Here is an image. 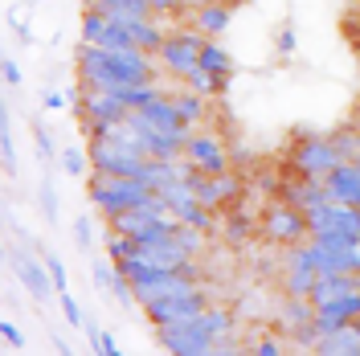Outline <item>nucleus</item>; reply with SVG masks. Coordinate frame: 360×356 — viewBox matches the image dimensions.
<instances>
[{
    "instance_id": "nucleus-1",
    "label": "nucleus",
    "mask_w": 360,
    "mask_h": 356,
    "mask_svg": "<svg viewBox=\"0 0 360 356\" xmlns=\"http://www.w3.org/2000/svg\"><path fill=\"white\" fill-rule=\"evenodd\" d=\"M86 197L90 205L98 209V213H123V209H135V205H143V201L152 197V189L143 184L139 177H119V172H90V184H86Z\"/></svg>"
},
{
    "instance_id": "nucleus-2",
    "label": "nucleus",
    "mask_w": 360,
    "mask_h": 356,
    "mask_svg": "<svg viewBox=\"0 0 360 356\" xmlns=\"http://www.w3.org/2000/svg\"><path fill=\"white\" fill-rule=\"evenodd\" d=\"M307 229H311V238H328V234L360 238V209L344 205V201H323V205L307 209Z\"/></svg>"
},
{
    "instance_id": "nucleus-3",
    "label": "nucleus",
    "mask_w": 360,
    "mask_h": 356,
    "mask_svg": "<svg viewBox=\"0 0 360 356\" xmlns=\"http://www.w3.org/2000/svg\"><path fill=\"white\" fill-rule=\"evenodd\" d=\"M340 164V152L332 139H323V135H311V139H299L291 148V168L299 177L307 180H323L332 168Z\"/></svg>"
},
{
    "instance_id": "nucleus-4",
    "label": "nucleus",
    "mask_w": 360,
    "mask_h": 356,
    "mask_svg": "<svg viewBox=\"0 0 360 356\" xmlns=\"http://www.w3.org/2000/svg\"><path fill=\"white\" fill-rule=\"evenodd\" d=\"M262 234H266V242H274V246L303 242V238H311V229H307V213L295 209L291 201H278V205H270L266 217H262Z\"/></svg>"
},
{
    "instance_id": "nucleus-5",
    "label": "nucleus",
    "mask_w": 360,
    "mask_h": 356,
    "mask_svg": "<svg viewBox=\"0 0 360 356\" xmlns=\"http://www.w3.org/2000/svg\"><path fill=\"white\" fill-rule=\"evenodd\" d=\"M148 160H152V156H143V152H135V148H127V144H119V139H90V164H94L98 172H119V177H139Z\"/></svg>"
},
{
    "instance_id": "nucleus-6",
    "label": "nucleus",
    "mask_w": 360,
    "mask_h": 356,
    "mask_svg": "<svg viewBox=\"0 0 360 356\" xmlns=\"http://www.w3.org/2000/svg\"><path fill=\"white\" fill-rule=\"evenodd\" d=\"M156 332H160V348L176 352V356H209L213 352V340H217L201 319H193V324H164Z\"/></svg>"
},
{
    "instance_id": "nucleus-7",
    "label": "nucleus",
    "mask_w": 360,
    "mask_h": 356,
    "mask_svg": "<svg viewBox=\"0 0 360 356\" xmlns=\"http://www.w3.org/2000/svg\"><path fill=\"white\" fill-rule=\"evenodd\" d=\"M201 45H205V37L197 33V29H184V33H172V37L160 42L156 58H160V66L168 70V74L184 78L193 66H201Z\"/></svg>"
},
{
    "instance_id": "nucleus-8",
    "label": "nucleus",
    "mask_w": 360,
    "mask_h": 356,
    "mask_svg": "<svg viewBox=\"0 0 360 356\" xmlns=\"http://www.w3.org/2000/svg\"><path fill=\"white\" fill-rule=\"evenodd\" d=\"M205 307H209V303H205L201 287H197V291H188V295L156 299V303H148L143 312H148V319H152L156 328H164V324H193V319H201Z\"/></svg>"
},
{
    "instance_id": "nucleus-9",
    "label": "nucleus",
    "mask_w": 360,
    "mask_h": 356,
    "mask_svg": "<svg viewBox=\"0 0 360 356\" xmlns=\"http://www.w3.org/2000/svg\"><path fill=\"white\" fill-rule=\"evenodd\" d=\"M82 103H78V115H82V123H115V119H127V107H123V98H119V90H90L82 87Z\"/></svg>"
},
{
    "instance_id": "nucleus-10",
    "label": "nucleus",
    "mask_w": 360,
    "mask_h": 356,
    "mask_svg": "<svg viewBox=\"0 0 360 356\" xmlns=\"http://www.w3.org/2000/svg\"><path fill=\"white\" fill-rule=\"evenodd\" d=\"M184 156L193 160L201 172H209V177H217V172H229L225 144L217 139V135H209V132H193V139L184 144Z\"/></svg>"
},
{
    "instance_id": "nucleus-11",
    "label": "nucleus",
    "mask_w": 360,
    "mask_h": 356,
    "mask_svg": "<svg viewBox=\"0 0 360 356\" xmlns=\"http://www.w3.org/2000/svg\"><path fill=\"white\" fill-rule=\"evenodd\" d=\"M352 319H360V291H348V295H340L332 303L315 307L311 324L319 336H328V332H336V328H344V324H352Z\"/></svg>"
},
{
    "instance_id": "nucleus-12",
    "label": "nucleus",
    "mask_w": 360,
    "mask_h": 356,
    "mask_svg": "<svg viewBox=\"0 0 360 356\" xmlns=\"http://www.w3.org/2000/svg\"><path fill=\"white\" fill-rule=\"evenodd\" d=\"M197 184V197L209 205V209H217V205H229V201L242 197V180L233 177V172H217V177H209V172H197L193 177Z\"/></svg>"
},
{
    "instance_id": "nucleus-13",
    "label": "nucleus",
    "mask_w": 360,
    "mask_h": 356,
    "mask_svg": "<svg viewBox=\"0 0 360 356\" xmlns=\"http://www.w3.org/2000/svg\"><path fill=\"white\" fill-rule=\"evenodd\" d=\"M323 189L332 201H344V205H356L360 209V168L352 160H340L336 168L323 177Z\"/></svg>"
},
{
    "instance_id": "nucleus-14",
    "label": "nucleus",
    "mask_w": 360,
    "mask_h": 356,
    "mask_svg": "<svg viewBox=\"0 0 360 356\" xmlns=\"http://www.w3.org/2000/svg\"><path fill=\"white\" fill-rule=\"evenodd\" d=\"M131 119H135V123H143V127H152V132H176V127H184V119H180L176 98H172V94L156 98L152 107H139V111H131Z\"/></svg>"
},
{
    "instance_id": "nucleus-15",
    "label": "nucleus",
    "mask_w": 360,
    "mask_h": 356,
    "mask_svg": "<svg viewBox=\"0 0 360 356\" xmlns=\"http://www.w3.org/2000/svg\"><path fill=\"white\" fill-rule=\"evenodd\" d=\"M13 258H17V270H21V283H25V291H29V295H33L37 303H45V299H49V295L58 291V287H53V274H49V267H41V262H33V258H29L25 250H17Z\"/></svg>"
},
{
    "instance_id": "nucleus-16",
    "label": "nucleus",
    "mask_w": 360,
    "mask_h": 356,
    "mask_svg": "<svg viewBox=\"0 0 360 356\" xmlns=\"http://www.w3.org/2000/svg\"><path fill=\"white\" fill-rule=\"evenodd\" d=\"M348 291H360V274L352 270H336V274H319L311 287V303L315 307H323V303H332L340 295H348Z\"/></svg>"
},
{
    "instance_id": "nucleus-17",
    "label": "nucleus",
    "mask_w": 360,
    "mask_h": 356,
    "mask_svg": "<svg viewBox=\"0 0 360 356\" xmlns=\"http://www.w3.org/2000/svg\"><path fill=\"white\" fill-rule=\"evenodd\" d=\"M315 352H323V356H360V319H352V324H344V328H336V332H328V336H319Z\"/></svg>"
},
{
    "instance_id": "nucleus-18",
    "label": "nucleus",
    "mask_w": 360,
    "mask_h": 356,
    "mask_svg": "<svg viewBox=\"0 0 360 356\" xmlns=\"http://www.w3.org/2000/svg\"><path fill=\"white\" fill-rule=\"evenodd\" d=\"M229 17H233V8L221 4V0H213V4H205V8L193 13V29L201 37H221L225 29H229Z\"/></svg>"
},
{
    "instance_id": "nucleus-19",
    "label": "nucleus",
    "mask_w": 360,
    "mask_h": 356,
    "mask_svg": "<svg viewBox=\"0 0 360 356\" xmlns=\"http://www.w3.org/2000/svg\"><path fill=\"white\" fill-rule=\"evenodd\" d=\"M201 66L213 70L221 82H229V74H233V58H229V49H225V45H217V37H205V45H201Z\"/></svg>"
},
{
    "instance_id": "nucleus-20",
    "label": "nucleus",
    "mask_w": 360,
    "mask_h": 356,
    "mask_svg": "<svg viewBox=\"0 0 360 356\" xmlns=\"http://www.w3.org/2000/svg\"><path fill=\"white\" fill-rule=\"evenodd\" d=\"M315 279H319V270H315L311 262H287V279H283V287H287V295H303V299H311Z\"/></svg>"
},
{
    "instance_id": "nucleus-21",
    "label": "nucleus",
    "mask_w": 360,
    "mask_h": 356,
    "mask_svg": "<svg viewBox=\"0 0 360 356\" xmlns=\"http://www.w3.org/2000/svg\"><path fill=\"white\" fill-rule=\"evenodd\" d=\"M119 98H123V107H127V111H139V107H152L156 98H164V87H160L156 78H148V82L123 87V90H119Z\"/></svg>"
},
{
    "instance_id": "nucleus-22",
    "label": "nucleus",
    "mask_w": 360,
    "mask_h": 356,
    "mask_svg": "<svg viewBox=\"0 0 360 356\" xmlns=\"http://www.w3.org/2000/svg\"><path fill=\"white\" fill-rule=\"evenodd\" d=\"M315 319V303L311 299H303V295H287V307H283V315H278V324L287 328V332H295V328H307Z\"/></svg>"
},
{
    "instance_id": "nucleus-23",
    "label": "nucleus",
    "mask_w": 360,
    "mask_h": 356,
    "mask_svg": "<svg viewBox=\"0 0 360 356\" xmlns=\"http://www.w3.org/2000/svg\"><path fill=\"white\" fill-rule=\"evenodd\" d=\"M176 98V111H180V119L188 123V127H197V123H205V115H209V98L205 94H197V90H180V94H172Z\"/></svg>"
},
{
    "instance_id": "nucleus-24",
    "label": "nucleus",
    "mask_w": 360,
    "mask_h": 356,
    "mask_svg": "<svg viewBox=\"0 0 360 356\" xmlns=\"http://www.w3.org/2000/svg\"><path fill=\"white\" fill-rule=\"evenodd\" d=\"M180 82H184L188 90H197V94H205V98H209V94H221V90H225L221 78H217L213 70H205V66H193L184 78H180Z\"/></svg>"
},
{
    "instance_id": "nucleus-25",
    "label": "nucleus",
    "mask_w": 360,
    "mask_h": 356,
    "mask_svg": "<svg viewBox=\"0 0 360 356\" xmlns=\"http://www.w3.org/2000/svg\"><path fill=\"white\" fill-rule=\"evenodd\" d=\"M176 217H180L184 225H197V229H213V213H209V205H205L201 197L188 201V205H180Z\"/></svg>"
},
{
    "instance_id": "nucleus-26",
    "label": "nucleus",
    "mask_w": 360,
    "mask_h": 356,
    "mask_svg": "<svg viewBox=\"0 0 360 356\" xmlns=\"http://www.w3.org/2000/svg\"><path fill=\"white\" fill-rule=\"evenodd\" d=\"M205 234H209V229H197V225H184V222H180L176 229H172L176 246L184 250V254H193V258H197V254L205 250Z\"/></svg>"
},
{
    "instance_id": "nucleus-27",
    "label": "nucleus",
    "mask_w": 360,
    "mask_h": 356,
    "mask_svg": "<svg viewBox=\"0 0 360 356\" xmlns=\"http://www.w3.org/2000/svg\"><path fill=\"white\" fill-rule=\"evenodd\" d=\"M107 29H111V17H107V13H98V8H90L86 17H82V42L98 45Z\"/></svg>"
},
{
    "instance_id": "nucleus-28",
    "label": "nucleus",
    "mask_w": 360,
    "mask_h": 356,
    "mask_svg": "<svg viewBox=\"0 0 360 356\" xmlns=\"http://www.w3.org/2000/svg\"><path fill=\"white\" fill-rule=\"evenodd\" d=\"M62 172H66V177H86L90 152H82V148H62Z\"/></svg>"
},
{
    "instance_id": "nucleus-29",
    "label": "nucleus",
    "mask_w": 360,
    "mask_h": 356,
    "mask_svg": "<svg viewBox=\"0 0 360 356\" xmlns=\"http://www.w3.org/2000/svg\"><path fill=\"white\" fill-rule=\"evenodd\" d=\"M332 144H336L340 160H352V164L360 160V127H348V132L332 135Z\"/></svg>"
},
{
    "instance_id": "nucleus-30",
    "label": "nucleus",
    "mask_w": 360,
    "mask_h": 356,
    "mask_svg": "<svg viewBox=\"0 0 360 356\" xmlns=\"http://www.w3.org/2000/svg\"><path fill=\"white\" fill-rule=\"evenodd\" d=\"M201 324H205L213 336H225L229 328H233V312H225V307H205V312H201Z\"/></svg>"
},
{
    "instance_id": "nucleus-31",
    "label": "nucleus",
    "mask_w": 360,
    "mask_h": 356,
    "mask_svg": "<svg viewBox=\"0 0 360 356\" xmlns=\"http://www.w3.org/2000/svg\"><path fill=\"white\" fill-rule=\"evenodd\" d=\"M62 295V312H66V324H74V328H86V319H82V307L74 303V295L70 291H58Z\"/></svg>"
},
{
    "instance_id": "nucleus-32",
    "label": "nucleus",
    "mask_w": 360,
    "mask_h": 356,
    "mask_svg": "<svg viewBox=\"0 0 360 356\" xmlns=\"http://www.w3.org/2000/svg\"><path fill=\"white\" fill-rule=\"evenodd\" d=\"M115 274H119V270H111V267H98V262H94V267H90V287H98V291H111Z\"/></svg>"
},
{
    "instance_id": "nucleus-33",
    "label": "nucleus",
    "mask_w": 360,
    "mask_h": 356,
    "mask_svg": "<svg viewBox=\"0 0 360 356\" xmlns=\"http://www.w3.org/2000/svg\"><path fill=\"white\" fill-rule=\"evenodd\" d=\"M74 242L82 246V250H90V242H94V225H90V217H78V222H74Z\"/></svg>"
},
{
    "instance_id": "nucleus-34",
    "label": "nucleus",
    "mask_w": 360,
    "mask_h": 356,
    "mask_svg": "<svg viewBox=\"0 0 360 356\" xmlns=\"http://www.w3.org/2000/svg\"><path fill=\"white\" fill-rule=\"evenodd\" d=\"M33 139H37V156H41V160L53 156V135L45 132V127H33Z\"/></svg>"
},
{
    "instance_id": "nucleus-35",
    "label": "nucleus",
    "mask_w": 360,
    "mask_h": 356,
    "mask_svg": "<svg viewBox=\"0 0 360 356\" xmlns=\"http://www.w3.org/2000/svg\"><path fill=\"white\" fill-rule=\"evenodd\" d=\"M0 336L8 340V348H25V336H21V328H17L13 319H4V324H0Z\"/></svg>"
},
{
    "instance_id": "nucleus-36",
    "label": "nucleus",
    "mask_w": 360,
    "mask_h": 356,
    "mask_svg": "<svg viewBox=\"0 0 360 356\" xmlns=\"http://www.w3.org/2000/svg\"><path fill=\"white\" fill-rule=\"evenodd\" d=\"M0 156H4V168H8V172L17 168V152H13V135H8V127H4V135H0Z\"/></svg>"
},
{
    "instance_id": "nucleus-37",
    "label": "nucleus",
    "mask_w": 360,
    "mask_h": 356,
    "mask_svg": "<svg viewBox=\"0 0 360 356\" xmlns=\"http://www.w3.org/2000/svg\"><path fill=\"white\" fill-rule=\"evenodd\" d=\"M295 45H299V42H295V29H291V25H283V29H278V53H283V58H291Z\"/></svg>"
},
{
    "instance_id": "nucleus-38",
    "label": "nucleus",
    "mask_w": 360,
    "mask_h": 356,
    "mask_svg": "<svg viewBox=\"0 0 360 356\" xmlns=\"http://www.w3.org/2000/svg\"><path fill=\"white\" fill-rule=\"evenodd\" d=\"M246 229H250V222H246V213H242V217H233V222L225 225V238H229V242H242Z\"/></svg>"
},
{
    "instance_id": "nucleus-39",
    "label": "nucleus",
    "mask_w": 360,
    "mask_h": 356,
    "mask_svg": "<svg viewBox=\"0 0 360 356\" xmlns=\"http://www.w3.org/2000/svg\"><path fill=\"white\" fill-rule=\"evenodd\" d=\"M70 98H74L70 90H45V107H49V111H62Z\"/></svg>"
},
{
    "instance_id": "nucleus-40",
    "label": "nucleus",
    "mask_w": 360,
    "mask_h": 356,
    "mask_svg": "<svg viewBox=\"0 0 360 356\" xmlns=\"http://www.w3.org/2000/svg\"><path fill=\"white\" fill-rule=\"evenodd\" d=\"M45 267H49V274H53V287L66 291V267H62V258H45Z\"/></svg>"
},
{
    "instance_id": "nucleus-41",
    "label": "nucleus",
    "mask_w": 360,
    "mask_h": 356,
    "mask_svg": "<svg viewBox=\"0 0 360 356\" xmlns=\"http://www.w3.org/2000/svg\"><path fill=\"white\" fill-rule=\"evenodd\" d=\"M41 209H45V217H49V222L58 217V201H53V189H49V184H41Z\"/></svg>"
},
{
    "instance_id": "nucleus-42",
    "label": "nucleus",
    "mask_w": 360,
    "mask_h": 356,
    "mask_svg": "<svg viewBox=\"0 0 360 356\" xmlns=\"http://www.w3.org/2000/svg\"><path fill=\"white\" fill-rule=\"evenodd\" d=\"M254 352H258V356H278V352H283V344H278L274 336H266V340H258V344H254Z\"/></svg>"
},
{
    "instance_id": "nucleus-43",
    "label": "nucleus",
    "mask_w": 360,
    "mask_h": 356,
    "mask_svg": "<svg viewBox=\"0 0 360 356\" xmlns=\"http://www.w3.org/2000/svg\"><path fill=\"white\" fill-rule=\"evenodd\" d=\"M94 348H98V352H107V356H119V352H123V348L115 344V336H107V332H103L98 340H94Z\"/></svg>"
},
{
    "instance_id": "nucleus-44",
    "label": "nucleus",
    "mask_w": 360,
    "mask_h": 356,
    "mask_svg": "<svg viewBox=\"0 0 360 356\" xmlns=\"http://www.w3.org/2000/svg\"><path fill=\"white\" fill-rule=\"evenodd\" d=\"M213 352H217V356H233V352H238V344L229 340V332H225V336H217V340H213Z\"/></svg>"
},
{
    "instance_id": "nucleus-45",
    "label": "nucleus",
    "mask_w": 360,
    "mask_h": 356,
    "mask_svg": "<svg viewBox=\"0 0 360 356\" xmlns=\"http://www.w3.org/2000/svg\"><path fill=\"white\" fill-rule=\"evenodd\" d=\"M4 82H8V87H17V82H21V66H17L13 58L4 62Z\"/></svg>"
},
{
    "instance_id": "nucleus-46",
    "label": "nucleus",
    "mask_w": 360,
    "mask_h": 356,
    "mask_svg": "<svg viewBox=\"0 0 360 356\" xmlns=\"http://www.w3.org/2000/svg\"><path fill=\"white\" fill-rule=\"evenodd\" d=\"M180 13H197V8H205V4H213V0H176Z\"/></svg>"
},
{
    "instance_id": "nucleus-47",
    "label": "nucleus",
    "mask_w": 360,
    "mask_h": 356,
    "mask_svg": "<svg viewBox=\"0 0 360 356\" xmlns=\"http://www.w3.org/2000/svg\"><path fill=\"white\" fill-rule=\"evenodd\" d=\"M352 29H356V37H360V4L352 8Z\"/></svg>"
},
{
    "instance_id": "nucleus-48",
    "label": "nucleus",
    "mask_w": 360,
    "mask_h": 356,
    "mask_svg": "<svg viewBox=\"0 0 360 356\" xmlns=\"http://www.w3.org/2000/svg\"><path fill=\"white\" fill-rule=\"evenodd\" d=\"M356 53H360V37H356Z\"/></svg>"
},
{
    "instance_id": "nucleus-49",
    "label": "nucleus",
    "mask_w": 360,
    "mask_h": 356,
    "mask_svg": "<svg viewBox=\"0 0 360 356\" xmlns=\"http://www.w3.org/2000/svg\"><path fill=\"white\" fill-rule=\"evenodd\" d=\"M356 127H360V123H356Z\"/></svg>"
},
{
    "instance_id": "nucleus-50",
    "label": "nucleus",
    "mask_w": 360,
    "mask_h": 356,
    "mask_svg": "<svg viewBox=\"0 0 360 356\" xmlns=\"http://www.w3.org/2000/svg\"><path fill=\"white\" fill-rule=\"evenodd\" d=\"M356 4H360V0H356Z\"/></svg>"
}]
</instances>
